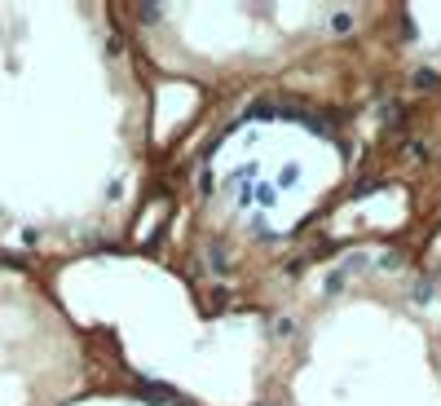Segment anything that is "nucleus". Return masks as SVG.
Instances as JSON below:
<instances>
[{
    "label": "nucleus",
    "instance_id": "f03ea898",
    "mask_svg": "<svg viewBox=\"0 0 441 406\" xmlns=\"http://www.w3.org/2000/svg\"><path fill=\"white\" fill-rule=\"evenodd\" d=\"M428 283H433V292L441 301V234H437V243L428 247Z\"/></svg>",
    "mask_w": 441,
    "mask_h": 406
},
{
    "label": "nucleus",
    "instance_id": "f257e3e1",
    "mask_svg": "<svg viewBox=\"0 0 441 406\" xmlns=\"http://www.w3.org/2000/svg\"><path fill=\"white\" fill-rule=\"evenodd\" d=\"M80 406H177V402H163V398H89Z\"/></svg>",
    "mask_w": 441,
    "mask_h": 406
}]
</instances>
